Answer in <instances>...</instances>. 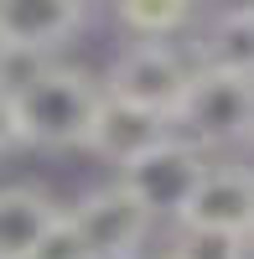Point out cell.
Masks as SVG:
<instances>
[{
  "label": "cell",
  "mask_w": 254,
  "mask_h": 259,
  "mask_svg": "<svg viewBox=\"0 0 254 259\" xmlns=\"http://www.w3.org/2000/svg\"><path fill=\"white\" fill-rule=\"evenodd\" d=\"M172 259H249V239L244 233H223V228H197L182 223Z\"/></svg>",
  "instance_id": "obj_12"
},
{
  "label": "cell",
  "mask_w": 254,
  "mask_h": 259,
  "mask_svg": "<svg viewBox=\"0 0 254 259\" xmlns=\"http://www.w3.org/2000/svg\"><path fill=\"white\" fill-rule=\"evenodd\" d=\"M172 119L166 114H156V109H140V104H124V99H104V114H99V124H94V140H89V150H99L104 161H114L119 171L130 166V161H140L145 150H156L161 140H172V130H166Z\"/></svg>",
  "instance_id": "obj_8"
},
{
  "label": "cell",
  "mask_w": 254,
  "mask_h": 259,
  "mask_svg": "<svg viewBox=\"0 0 254 259\" xmlns=\"http://www.w3.org/2000/svg\"><path fill=\"white\" fill-rule=\"evenodd\" d=\"M177 124H187V135L197 145H244V140H254V78L197 68Z\"/></svg>",
  "instance_id": "obj_4"
},
{
  "label": "cell",
  "mask_w": 254,
  "mask_h": 259,
  "mask_svg": "<svg viewBox=\"0 0 254 259\" xmlns=\"http://www.w3.org/2000/svg\"><path fill=\"white\" fill-rule=\"evenodd\" d=\"M114 21L124 31H135V41H172V31H182V26H192V11L187 6H172V0H135V6H119L114 11Z\"/></svg>",
  "instance_id": "obj_11"
},
{
  "label": "cell",
  "mask_w": 254,
  "mask_h": 259,
  "mask_svg": "<svg viewBox=\"0 0 254 259\" xmlns=\"http://www.w3.org/2000/svg\"><path fill=\"white\" fill-rule=\"evenodd\" d=\"M62 212L68 207H57L41 187L6 182L0 187V259H31Z\"/></svg>",
  "instance_id": "obj_9"
},
{
  "label": "cell",
  "mask_w": 254,
  "mask_h": 259,
  "mask_svg": "<svg viewBox=\"0 0 254 259\" xmlns=\"http://www.w3.org/2000/svg\"><path fill=\"white\" fill-rule=\"evenodd\" d=\"M31 259H89V249H83V239H78V228H73L68 212L52 223V233L41 239V249H36Z\"/></svg>",
  "instance_id": "obj_13"
},
{
  "label": "cell",
  "mask_w": 254,
  "mask_h": 259,
  "mask_svg": "<svg viewBox=\"0 0 254 259\" xmlns=\"http://www.w3.org/2000/svg\"><path fill=\"white\" fill-rule=\"evenodd\" d=\"M89 11L78 0H0V41L11 57L52 52L83 31Z\"/></svg>",
  "instance_id": "obj_6"
},
{
  "label": "cell",
  "mask_w": 254,
  "mask_h": 259,
  "mask_svg": "<svg viewBox=\"0 0 254 259\" xmlns=\"http://www.w3.org/2000/svg\"><path fill=\"white\" fill-rule=\"evenodd\" d=\"M6 68H11V52H6V41H0V94H11L6 89Z\"/></svg>",
  "instance_id": "obj_15"
},
{
  "label": "cell",
  "mask_w": 254,
  "mask_h": 259,
  "mask_svg": "<svg viewBox=\"0 0 254 259\" xmlns=\"http://www.w3.org/2000/svg\"><path fill=\"white\" fill-rule=\"evenodd\" d=\"M68 218L78 228L89 259H135L145 233H151V212L140 207V197L124 182H109V187H94L68 207Z\"/></svg>",
  "instance_id": "obj_5"
},
{
  "label": "cell",
  "mask_w": 254,
  "mask_h": 259,
  "mask_svg": "<svg viewBox=\"0 0 254 259\" xmlns=\"http://www.w3.org/2000/svg\"><path fill=\"white\" fill-rule=\"evenodd\" d=\"M197 68L249 73V78H254V6L218 11V16L197 31Z\"/></svg>",
  "instance_id": "obj_10"
},
{
  "label": "cell",
  "mask_w": 254,
  "mask_h": 259,
  "mask_svg": "<svg viewBox=\"0 0 254 259\" xmlns=\"http://www.w3.org/2000/svg\"><path fill=\"white\" fill-rule=\"evenodd\" d=\"M207 171H213V161L197 150V140L172 135L156 150H145L140 161H130L119 171V182L140 197V207L151 212V218H187V207H192Z\"/></svg>",
  "instance_id": "obj_3"
},
{
  "label": "cell",
  "mask_w": 254,
  "mask_h": 259,
  "mask_svg": "<svg viewBox=\"0 0 254 259\" xmlns=\"http://www.w3.org/2000/svg\"><path fill=\"white\" fill-rule=\"evenodd\" d=\"M182 223L254 239V166H213L202 177V187H197V197H192Z\"/></svg>",
  "instance_id": "obj_7"
},
{
  "label": "cell",
  "mask_w": 254,
  "mask_h": 259,
  "mask_svg": "<svg viewBox=\"0 0 254 259\" xmlns=\"http://www.w3.org/2000/svg\"><path fill=\"white\" fill-rule=\"evenodd\" d=\"M104 99H109V89H99L83 68H36L21 83H11L16 135L21 145H47V150L89 145Z\"/></svg>",
  "instance_id": "obj_1"
},
{
  "label": "cell",
  "mask_w": 254,
  "mask_h": 259,
  "mask_svg": "<svg viewBox=\"0 0 254 259\" xmlns=\"http://www.w3.org/2000/svg\"><path fill=\"white\" fill-rule=\"evenodd\" d=\"M11 145H21V135H16V114H11V94H0V156H6Z\"/></svg>",
  "instance_id": "obj_14"
},
{
  "label": "cell",
  "mask_w": 254,
  "mask_h": 259,
  "mask_svg": "<svg viewBox=\"0 0 254 259\" xmlns=\"http://www.w3.org/2000/svg\"><path fill=\"white\" fill-rule=\"evenodd\" d=\"M192 78H197V68H187L172 41H124L119 57L109 62L104 89L124 104H140V109H156L166 119H177Z\"/></svg>",
  "instance_id": "obj_2"
}]
</instances>
